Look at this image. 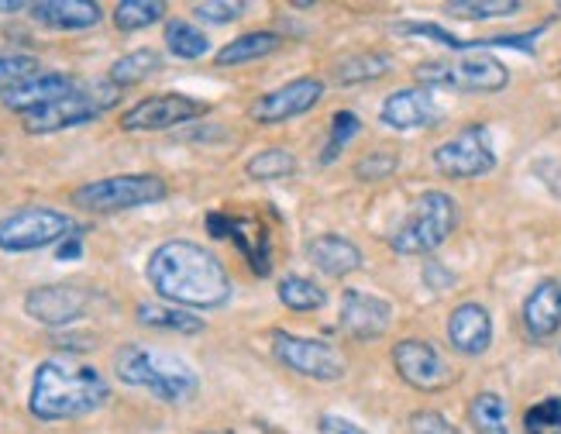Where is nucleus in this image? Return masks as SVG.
Returning <instances> with one entry per match:
<instances>
[{
  "mask_svg": "<svg viewBox=\"0 0 561 434\" xmlns=\"http://www.w3.org/2000/svg\"><path fill=\"white\" fill-rule=\"evenodd\" d=\"M145 279L165 304L183 310H214L231 300V276L225 262L186 238L162 241L149 255Z\"/></svg>",
  "mask_w": 561,
  "mask_h": 434,
  "instance_id": "obj_1",
  "label": "nucleus"
},
{
  "mask_svg": "<svg viewBox=\"0 0 561 434\" xmlns=\"http://www.w3.org/2000/svg\"><path fill=\"white\" fill-rule=\"evenodd\" d=\"M111 400V382L104 373L80 362L77 355H53L38 362L32 376L28 410L35 421H77L93 410H101Z\"/></svg>",
  "mask_w": 561,
  "mask_h": 434,
  "instance_id": "obj_2",
  "label": "nucleus"
},
{
  "mask_svg": "<svg viewBox=\"0 0 561 434\" xmlns=\"http://www.w3.org/2000/svg\"><path fill=\"white\" fill-rule=\"evenodd\" d=\"M114 376L125 386L149 390L162 403H190L201 390V376L190 362L173 352H159L149 345H121L114 355Z\"/></svg>",
  "mask_w": 561,
  "mask_h": 434,
  "instance_id": "obj_3",
  "label": "nucleus"
},
{
  "mask_svg": "<svg viewBox=\"0 0 561 434\" xmlns=\"http://www.w3.org/2000/svg\"><path fill=\"white\" fill-rule=\"evenodd\" d=\"M458 228V204L445 190H427L413 201L400 228L389 235V249L397 255H431L442 249Z\"/></svg>",
  "mask_w": 561,
  "mask_h": 434,
  "instance_id": "obj_4",
  "label": "nucleus"
},
{
  "mask_svg": "<svg viewBox=\"0 0 561 434\" xmlns=\"http://www.w3.org/2000/svg\"><path fill=\"white\" fill-rule=\"evenodd\" d=\"M169 197V186L156 173H121V176H104L72 190V207L87 214H121L135 207L162 204Z\"/></svg>",
  "mask_w": 561,
  "mask_h": 434,
  "instance_id": "obj_5",
  "label": "nucleus"
},
{
  "mask_svg": "<svg viewBox=\"0 0 561 434\" xmlns=\"http://www.w3.org/2000/svg\"><path fill=\"white\" fill-rule=\"evenodd\" d=\"M77 231V221L56 207L28 204L18 207L8 217H0V252L24 255V252H42L62 245V241Z\"/></svg>",
  "mask_w": 561,
  "mask_h": 434,
  "instance_id": "obj_6",
  "label": "nucleus"
},
{
  "mask_svg": "<svg viewBox=\"0 0 561 434\" xmlns=\"http://www.w3.org/2000/svg\"><path fill=\"white\" fill-rule=\"evenodd\" d=\"M117 93L121 90L114 83L77 87L72 93H66L62 101L24 114V132H28V135H56V132H66V128L90 125V121L104 117L117 104Z\"/></svg>",
  "mask_w": 561,
  "mask_h": 434,
  "instance_id": "obj_7",
  "label": "nucleus"
},
{
  "mask_svg": "<svg viewBox=\"0 0 561 434\" xmlns=\"http://www.w3.org/2000/svg\"><path fill=\"white\" fill-rule=\"evenodd\" d=\"M424 90H458V93H500L510 83V69L493 56L437 59L413 69Z\"/></svg>",
  "mask_w": 561,
  "mask_h": 434,
  "instance_id": "obj_8",
  "label": "nucleus"
},
{
  "mask_svg": "<svg viewBox=\"0 0 561 434\" xmlns=\"http://www.w3.org/2000/svg\"><path fill=\"white\" fill-rule=\"evenodd\" d=\"M434 169L448 180H479L490 176L496 169V149L493 135L485 125H466L455 132L448 141H442L434 149Z\"/></svg>",
  "mask_w": 561,
  "mask_h": 434,
  "instance_id": "obj_9",
  "label": "nucleus"
},
{
  "mask_svg": "<svg viewBox=\"0 0 561 434\" xmlns=\"http://www.w3.org/2000/svg\"><path fill=\"white\" fill-rule=\"evenodd\" d=\"M273 355L286 369L317 382H337L345 376V355L321 338H304L289 331H273Z\"/></svg>",
  "mask_w": 561,
  "mask_h": 434,
  "instance_id": "obj_10",
  "label": "nucleus"
},
{
  "mask_svg": "<svg viewBox=\"0 0 561 434\" xmlns=\"http://www.w3.org/2000/svg\"><path fill=\"white\" fill-rule=\"evenodd\" d=\"M207 111L210 104L190 93H156L121 114V132H169L204 117Z\"/></svg>",
  "mask_w": 561,
  "mask_h": 434,
  "instance_id": "obj_11",
  "label": "nucleus"
},
{
  "mask_svg": "<svg viewBox=\"0 0 561 434\" xmlns=\"http://www.w3.org/2000/svg\"><path fill=\"white\" fill-rule=\"evenodd\" d=\"M207 231L210 238H231L234 249L245 255L249 270L255 276H270L273 273V241H270V228H265L259 217L249 214H228V210H214L207 214Z\"/></svg>",
  "mask_w": 561,
  "mask_h": 434,
  "instance_id": "obj_12",
  "label": "nucleus"
},
{
  "mask_svg": "<svg viewBox=\"0 0 561 434\" xmlns=\"http://www.w3.org/2000/svg\"><path fill=\"white\" fill-rule=\"evenodd\" d=\"M393 366H397L400 379L421 393H437L455 379L448 358L431 342H424V338H403V342H397L393 345Z\"/></svg>",
  "mask_w": 561,
  "mask_h": 434,
  "instance_id": "obj_13",
  "label": "nucleus"
},
{
  "mask_svg": "<svg viewBox=\"0 0 561 434\" xmlns=\"http://www.w3.org/2000/svg\"><path fill=\"white\" fill-rule=\"evenodd\" d=\"M90 300H93V294L87 286L48 283V286L28 289V297H24V313L45 328H66V324H77L83 318Z\"/></svg>",
  "mask_w": 561,
  "mask_h": 434,
  "instance_id": "obj_14",
  "label": "nucleus"
},
{
  "mask_svg": "<svg viewBox=\"0 0 561 434\" xmlns=\"http://www.w3.org/2000/svg\"><path fill=\"white\" fill-rule=\"evenodd\" d=\"M321 96H324L321 80L300 77V80H293V83H286L279 90L262 93L249 114H252L255 125H283V121H293V117L313 111L317 104H321Z\"/></svg>",
  "mask_w": 561,
  "mask_h": 434,
  "instance_id": "obj_15",
  "label": "nucleus"
},
{
  "mask_svg": "<svg viewBox=\"0 0 561 434\" xmlns=\"http://www.w3.org/2000/svg\"><path fill=\"white\" fill-rule=\"evenodd\" d=\"M379 121L393 132H421L442 121V111H437L431 90L424 87H407V90H393L379 107Z\"/></svg>",
  "mask_w": 561,
  "mask_h": 434,
  "instance_id": "obj_16",
  "label": "nucleus"
},
{
  "mask_svg": "<svg viewBox=\"0 0 561 434\" xmlns=\"http://www.w3.org/2000/svg\"><path fill=\"white\" fill-rule=\"evenodd\" d=\"M393 324V307L382 297L365 294V289H345L341 297V328L358 342H376Z\"/></svg>",
  "mask_w": 561,
  "mask_h": 434,
  "instance_id": "obj_17",
  "label": "nucleus"
},
{
  "mask_svg": "<svg viewBox=\"0 0 561 434\" xmlns=\"http://www.w3.org/2000/svg\"><path fill=\"white\" fill-rule=\"evenodd\" d=\"M448 342L458 355L479 358L493 345V318L482 304H458L448 318Z\"/></svg>",
  "mask_w": 561,
  "mask_h": 434,
  "instance_id": "obj_18",
  "label": "nucleus"
},
{
  "mask_svg": "<svg viewBox=\"0 0 561 434\" xmlns=\"http://www.w3.org/2000/svg\"><path fill=\"white\" fill-rule=\"evenodd\" d=\"M520 321L530 342H548V338L561 331V283L558 279H541L530 289L520 307Z\"/></svg>",
  "mask_w": 561,
  "mask_h": 434,
  "instance_id": "obj_19",
  "label": "nucleus"
},
{
  "mask_svg": "<svg viewBox=\"0 0 561 434\" xmlns=\"http://www.w3.org/2000/svg\"><path fill=\"white\" fill-rule=\"evenodd\" d=\"M307 259H310L313 270H321L331 279H345V276L358 273L365 265V255H362V249L355 245V241L345 238V235H334V231L317 235L307 245Z\"/></svg>",
  "mask_w": 561,
  "mask_h": 434,
  "instance_id": "obj_20",
  "label": "nucleus"
},
{
  "mask_svg": "<svg viewBox=\"0 0 561 434\" xmlns=\"http://www.w3.org/2000/svg\"><path fill=\"white\" fill-rule=\"evenodd\" d=\"M80 83L69 77V72H38V77L24 80L21 87H14L8 96H4V107L14 111V114H32V111H42L48 104L62 101L66 93H72Z\"/></svg>",
  "mask_w": 561,
  "mask_h": 434,
  "instance_id": "obj_21",
  "label": "nucleus"
},
{
  "mask_svg": "<svg viewBox=\"0 0 561 434\" xmlns=\"http://www.w3.org/2000/svg\"><path fill=\"white\" fill-rule=\"evenodd\" d=\"M28 11L32 21L53 32H87L104 18V8L96 0H42V4H32Z\"/></svg>",
  "mask_w": 561,
  "mask_h": 434,
  "instance_id": "obj_22",
  "label": "nucleus"
},
{
  "mask_svg": "<svg viewBox=\"0 0 561 434\" xmlns=\"http://www.w3.org/2000/svg\"><path fill=\"white\" fill-rule=\"evenodd\" d=\"M135 318L141 328H152V331H169V334H201L207 324L197 313H190L183 307H173V304H138L135 307Z\"/></svg>",
  "mask_w": 561,
  "mask_h": 434,
  "instance_id": "obj_23",
  "label": "nucleus"
},
{
  "mask_svg": "<svg viewBox=\"0 0 561 434\" xmlns=\"http://www.w3.org/2000/svg\"><path fill=\"white\" fill-rule=\"evenodd\" d=\"M279 45H283L279 32H245V35L231 38L221 53L214 56V62L225 66V69L228 66H245V62H255V59L279 53Z\"/></svg>",
  "mask_w": 561,
  "mask_h": 434,
  "instance_id": "obj_24",
  "label": "nucleus"
},
{
  "mask_svg": "<svg viewBox=\"0 0 561 434\" xmlns=\"http://www.w3.org/2000/svg\"><path fill=\"white\" fill-rule=\"evenodd\" d=\"M389 69H393V56L389 53H355L348 59L334 62V83L341 87L373 83V80H382Z\"/></svg>",
  "mask_w": 561,
  "mask_h": 434,
  "instance_id": "obj_25",
  "label": "nucleus"
},
{
  "mask_svg": "<svg viewBox=\"0 0 561 434\" xmlns=\"http://www.w3.org/2000/svg\"><path fill=\"white\" fill-rule=\"evenodd\" d=\"M169 56H176L183 62H193V59H204L210 53V38L197 28L193 21H183V18H173L165 21V35H162Z\"/></svg>",
  "mask_w": 561,
  "mask_h": 434,
  "instance_id": "obj_26",
  "label": "nucleus"
},
{
  "mask_svg": "<svg viewBox=\"0 0 561 434\" xmlns=\"http://www.w3.org/2000/svg\"><path fill=\"white\" fill-rule=\"evenodd\" d=\"M159 69H162V56L156 48H135V53L121 56L111 66V83L117 90H125V87H135V83H145L149 77H156Z\"/></svg>",
  "mask_w": 561,
  "mask_h": 434,
  "instance_id": "obj_27",
  "label": "nucleus"
},
{
  "mask_svg": "<svg viewBox=\"0 0 561 434\" xmlns=\"http://www.w3.org/2000/svg\"><path fill=\"white\" fill-rule=\"evenodd\" d=\"M276 294H279V304L289 307V310H297V313H310V310H321L328 304V294L321 289V283H313L310 276H283L279 286H276Z\"/></svg>",
  "mask_w": 561,
  "mask_h": 434,
  "instance_id": "obj_28",
  "label": "nucleus"
},
{
  "mask_svg": "<svg viewBox=\"0 0 561 434\" xmlns=\"http://www.w3.org/2000/svg\"><path fill=\"white\" fill-rule=\"evenodd\" d=\"M469 424L476 434H510L506 400L493 390H482L469 400Z\"/></svg>",
  "mask_w": 561,
  "mask_h": 434,
  "instance_id": "obj_29",
  "label": "nucleus"
},
{
  "mask_svg": "<svg viewBox=\"0 0 561 434\" xmlns=\"http://www.w3.org/2000/svg\"><path fill=\"white\" fill-rule=\"evenodd\" d=\"M297 173V156L279 149V145H273V149H262L255 152L249 162H245V176L255 180V183H276V180H286Z\"/></svg>",
  "mask_w": 561,
  "mask_h": 434,
  "instance_id": "obj_30",
  "label": "nucleus"
},
{
  "mask_svg": "<svg viewBox=\"0 0 561 434\" xmlns=\"http://www.w3.org/2000/svg\"><path fill=\"white\" fill-rule=\"evenodd\" d=\"M358 132H362V117L355 111H334L328 141H324V149L317 152V162H321V165H334L341 159V152H345L348 145L358 138Z\"/></svg>",
  "mask_w": 561,
  "mask_h": 434,
  "instance_id": "obj_31",
  "label": "nucleus"
},
{
  "mask_svg": "<svg viewBox=\"0 0 561 434\" xmlns=\"http://www.w3.org/2000/svg\"><path fill=\"white\" fill-rule=\"evenodd\" d=\"M111 18L117 32H141L165 18V4L162 0H121Z\"/></svg>",
  "mask_w": 561,
  "mask_h": 434,
  "instance_id": "obj_32",
  "label": "nucleus"
},
{
  "mask_svg": "<svg viewBox=\"0 0 561 434\" xmlns=\"http://www.w3.org/2000/svg\"><path fill=\"white\" fill-rule=\"evenodd\" d=\"M524 4L520 0H451L445 11L461 21H485V18H510L517 14Z\"/></svg>",
  "mask_w": 561,
  "mask_h": 434,
  "instance_id": "obj_33",
  "label": "nucleus"
},
{
  "mask_svg": "<svg viewBox=\"0 0 561 434\" xmlns=\"http://www.w3.org/2000/svg\"><path fill=\"white\" fill-rule=\"evenodd\" d=\"M524 434H561V397H545L527 407Z\"/></svg>",
  "mask_w": 561,
  "mask_h": 434,
  "instance_id": "obj_34",
  "label": "nucleus"
},
{
  "mask_svg": "<svg viewBox=\"0 0 561 434\" xmlns=\"http://www.w3.org/2000/svg\"><path fill=\"white\" fill-rule=\"evenodd\" d=\"M42 66L35 56H0V96H8L24 80L38 77Z\"/></svg>",
  "mask_w": 561,
  "mask_h": 434,
  "instance_id": "obj_35",
  "label": "nucleus"
},
{
  "mask_svg": "<svg viewBox=\"0 0 561 434\" xmlns=\"http://www.w3.org/2000/svg\"><path fill=\"white\" fill-rule=\"evenodd\" d=\"M400 159L389 152V149H379V152H365L358 162H355V180L362 183H382L397 173Z\"/></svg>",
  "mask_w": 561,
  "mask_h": 434,
  "instance_id": "obj_36",
  "label": "nucleus"
},
{
  "mask_svg": "<svg viewBox=\"0 0 561 434\" xmlns=\"http://www.w3.org/2000/svg\"><path fill=\"white\" fill-rule=\"evenodd\" d=\"M393 32H397V35L431 38V42L445 45V48H455V53H466V38L451 35V32H445V28H442V24H431V21H400V24H393Z\"/></svg>",
  "mask_w": 561,
  "mask_h": 434,
  "instance_id": "obj_37",
  "label": "nucleus"
},
{
  "mask_svg": "<svg viewBox=\"0 0 561 434\" xmlns=\"http://www.w3.org/2000/svg\"><path fill=\"white\" fill-rule=\"evenodd\" d=\"M245 14L241 0H204V4H193V18L204 24H231Z\"/></svg>",
  "mask_w": 561,
  "mask_h": 434,
  "instance_id": "obj_38",
  "label": "nucleus"
},
{
  "mask_svg": "<svg viewBox=\"0 0 561 434\" xmlns=\"http://www.w3.org/2000/svg\"><path fill=\"white\" fill-rule=\"evenodd\" d=\"M410 434H458V427L445 414H437V410H413Z\"/></svg>",
  "mask_w": 561,
  "mask_h": 434,
  "instance_id": "obj_39",
  "label": "nucleus"
},
{
  "mask_svg": "<svg viewBox=\"0 0 561 434\" xmlns=\"http://www.w3.org/2000/svg\"><path fill=\"white\" fill-rule=\"evenodd\" d=\"M317 434H369L365 427H358L355 421L348 418H337V414H324L317 421Z\"/></svg>",
  "mask_w": 561,
  "mask_h": 434,
  "instance_id": "obj_40",
  "label": "nucleus"
},
{
  "mask_svg": "<svg viewBox=\"0 0 561 434\" xmlns=\"http://www.w3.org/2000/svg\"><path fill=\"white\" fill-rule=\"evenodd\" d=\"M424 283H427L431 289H437V294H442V289H448V286L455 283V273H448L442 262H427V265H424Z\"/></svg>",
  "mask_w": 561,
  "mask_h": 434,
  "instance_id": "obj_41",
  "label": "nucleus"
},
{
  "mask_svg": "<svg viewBox=\"0 0 561 434\" xmlns=\"http://www.w3.org/2000/svg\"><path fill=\"white\" fill-rule=\"evenodd\" d=\"M56 255H59V262H69V259H80L83 255V228H77L72 231L62 245H56Z\"/></svg>",
  "mask_w": 561,
  "mask_h": 434,
  "instance_id": "obj_42",
  "label": "nucleus"
},
{
  "mask_svg": "<svg viewBox=\"0 0 561 434\" xmlns=\"http://www.w3.org/2000/svg\"><path fill=\"white\" fill-rule=\"evenodd\" d=\"M24 8H32V4H21V0H0V11H24Z\"/></svg>",
  "mask_w": 561,
  "mask_h": 434,
  "instance_id": "obj_43",
  "label": "nucleus"
},
{
  "mask_svg": "<svg viewBox=\"0 0 561 434\" xmlns=\"http://www.w3.org/2000/svg\"><path fill=\"white\" fill-rule=\"evenodd\" d=\"M201 434H228V431H201Z\"/></svg>",
  "mask_w": 561,
  "mask_h": 434,
  "instance_id": "obj_44",
  "label": "nucleus"
},
{
  "mask_svg": "<svg viewBox=\"0 0 561 434\" xmlns=\"http://www.w3.org/2000/svg\"><path fill=\"white\" fill-rule=\"evenodd\" d=\"M558 11H561V4H558Z\"/></svg>",
  "mask_w": 561,
  "mask_h": 434,
  "instance_id": "obj_45",
  "label": "nucleus"
}]
</instances>
